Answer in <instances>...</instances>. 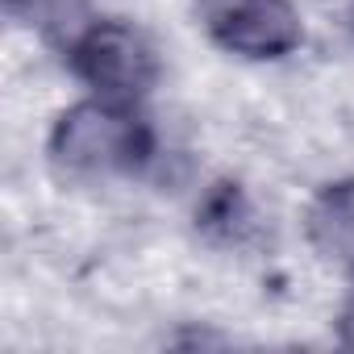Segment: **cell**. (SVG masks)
<instances>
[{"mask_svg": "<svg viewBox=\"0 0 354 354\" xmlns=\"http://www.w3.org/2000/svg\"><path fill=\"white\" fill-rule=\"evenodd\" d=\"M196 221H201L205 234L225 238V242H238V238L250 230V205H246V196H242L238 184H217V188L205 196Z\"/></svg>", "mask_w": 354, "mask_h": 354, "instance_id": "8992f818", "label": "cell"}, {"mask_svg": "<svg viewBox=\"0 0 354 354\" xmlns=\"http://www.w3.org/2000/svg\"><path fill=\"white\" fill-rule=\"evenodd\" d=\"M350 17H354V0H350Z\"/></svg>", "mask_w": 354, "mask_h": 354, "instance_id": "ba28073f", "label": "cell"}, {"mask_svg": "<svg viewBox=\"0 0 354 354\" xmlns=\"http://www.w3.org/2000/svg\"><path fill=\"white\" fill-rule=\"evenodd\" d=\"M308 238L325 259L354 271V175L329 184L308 205Z\"/></svg>", "mask_w": 354, "mask_h": 354, "instance_id": "277c9868", "label": "cell"}, {"mask_svg": "<svg viewBox=\"0 0 354 354\" xmlns=\"http://www.w3.org/2000/svg\"><path fill=\"white\" fill-rule=\"evenodd\" d=\"M9 13L26 26H34L46 42L71 46L96 17H92V0H5Z\"/></svg>", "mask_w": 354, "mask_h": 354, "instance_id": "5b68a950", "label": "cell"}, {"mask_svg": "<svg viewBox=\"0 0 354 354\" xmlns=\"http://www.w3.org/2000/svg\"><path fill=\"white\" fill-rule=\"evenodd\" d=\"M71 71L104 100L133 104L158 84V50L154 42L129 26V21H104L96 17L71 46H67Z\"/></svg>", "mask_w": 354, "mask_h": 354, "instance_id": "7a4b0ae2", "label": "cell"}, {"mask_svg": "<svg viewBox=\"0 0 354 354\" xmlns=\"http://www.w3.org/2000/svg\"><path fill=\"white\" fill-rule=\"evenodd\" d=\"M50 158L88 180H113V175H138L154 158V129L133 104L121 100H84L55 121Z\"/></svg>", "mask_w": 354, "mask_h": 354, "instance_id": "6da1fadb", "label": "cell"}, {"mask_svg": "<svg viewBox=\"0 0 354 354\" xmlns=\"http://www.w3.org/2000/svg\"><path fill=\"white\" fill-rule=\"evenodd\" d=\"M217 46L242 59H283L300 46L292 0H192Z\"/></svg>", "mask_w": 354, "mask_h": 354, "instance_id": "3957f363", "label": "cell"}, {"mask_svg": "<svg viewBox=\"0 0 354 354\" xmlns=\"http://www.w3.org/2000/svg\"><path fill=\"white\" fill-rule=\"evenodd\" d=\"M337 342H342L346 350H354V292H350V300H346V308H342V317H337Z\"/></svg>", "mask_w": 354, "mask_h": 354, "instance_id": "52a82bcc", "label": "cell"}]
</instances>
